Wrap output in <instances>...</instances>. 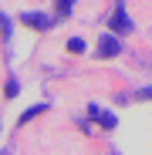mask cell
Listing matches in <instances>:
<instances>
[{
	"label": "cell",
	"mask_w": 152,
	"mask_h": 155,
	"mask_svg": "<svg viewBox=\"0 0 152 155\" xmlns=\"http://www.w3.org/2000/svg\"><path fill=\"white\" fill-rule=\"evenodd\" d=\"M71 4H74V0H58V7H61V14H68V10H71Z\"/></svg>",
	"instance_id": "cell-6"
},
{
	"label": "cell",
	"mask_w": 152,
	"mask_h": 155,
	"mask_svg": "<svg viewBox=\"0 0 152 155\" xmlns=\"http://www.w3.org/2000/svg\"><path fill=\"white\" fill-rule=\"evenodd\" d=\"M135 98H142V101H145V98H152V88H142V91H139Z\"/></svg>",
	"instance_id": "cell-7"
},
{
	"label": "cell",
	"mask_w": 152,
	"mask_h": 155,
	"mask_svg": "<svg viewBox=\"0 0 152 155\" xmlns=\"http://www.w3.org/2000/svg\"><path fill=\"white\" fill-rule=\"evenodd\" d=\"M91 118H95V121H105L108 128L115 125V118H112V115H105V111H101V108H91Z\"/></svg>",
	"instance_id": "cell-4"
},
{
	"label": "cell",
	"mask_w": 152,
	"mask_h": 155,
	"mask_svg": "<svg viewBox=\"0 0 152 155\" xmlns=\"http://www.w3.org/2000/svg\"><path fill=\"white\" fill-rule=\"evenodd\" d=\"M68 51H71V54H81V51H85V41H81V37H71V41H68Z\"/></svg>",
	"instance_id": "cell-5"
},
{
	"label": "cell",
	"mask_w": 152,
	"mask_h": 155,
	"mask_svg": "<svg viewBox=\"0 0 152 155\" xmlns=\"http://www.w3.org/2000/svg\"><path fill=\"white\" fill-rule=\"evenodd\" d=\"M20 20H24V24H31V27H37V31H47V27H51V20H47L44 14H24Z\"/></svg>",
	"instance_id": "cell-3"
},
{
	"label": "cell",
	"mask_w": 152,
	"mask_h": 155,
	"mask_svg": "<svg viewBox=\"0 0 152 155\" xmlns=\"http://www.w3.org/2000/svg\"><path fill=\"white\" fill-rule=\"evenodd\" d=\"M118 51H122V44H118L115 37H108V34L98 41V54H101V58H118Z\"/></svg>",
	"instance_id": "cell-2"
},
{
	"label": "cell",
	"mask_w": 152,
	"mask_h": 155,
	"mask_svg": "<svg viewBox=\"0 0 152 155\" xmlns=\"http://www.w3.org/2000/svg\"><path fill=\"white\" fill-rule=\"evenodd\" d=\"M108 31H115V34H132V31H135L132 20H129V14H125V4H118L115 14L108 17Z\"/></svg>",
	"instance_id": "cell-1"
}]
</instances>
